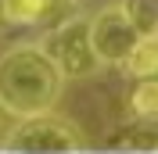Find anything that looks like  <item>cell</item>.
Returning a JSON list of instances; mask_svg holds the SVG:
<instances>
[{"label": "cell", "mask_w": 158, "mask_h": 154, "mask_svg": "<svg viewBox=\"0 0 158 154\" xmlns=\"http://www.w3.org/2000/svg\"><path fill=\"white\" fill-rule=\"evenodd\" d=\"M133 79H148V75H158V32L155 36H140L137 50L129 54V61L122 65Z\"/></svg>", "instance_id": "8992f818"}, {"label": "cell", "mask_w": 158, "mask_h": 154, "mask_svg": "<svg viewBox=\"0 0 158 154\" xmlns=\"http://www.w3.org/2000/svg\"><path fill=\"white\" fill-rule=\"evenodd\" d=\"M0 22H4V14H0Z\"/></svg>", "instance_id": "30bf717a"}, {"label": "cell", "mask_w": 158, "mask_h": 154, "mask_svg": "<svg viewBox=\"0 0 158 154\" xmlns=\"http://www.w3.org/2000/svg\"><path fill=\"white\" fill-rule=\"evenodd\" d=\"M90 39H94V50H97L101 65H126L129 54L137 50L140 32L133 25V18L126 14L122 4H111V7L97 11L90 18Z\"/></svg>", "instance_id": "277c9868"}, {"label": "cell", "mask_w": 158, "mask_h": 154, "mask_svg": "<svg viewBox=\"0 0 158 154\" xmlns=\"http://www.w3.org/2000/svg\"><path fill=\"white\" fill-rule=\"evenodd\" d=\"M43 50L58 61V68L65 72V79H86L94 75L101 65L94 39H90V22L86 18H65L58 29H50L43 39Z\"/></svg>", "instance_id": "3957f363"}, {"label": "cell", "mask_w": 158, "mask_h": 154, "mask_svg": "<svg viewBox=\"0 0 158 154\" xmlns=\"http://www.w3.org/2000/svg\"><path fill=\"white\" fill-rule=\"evenodd\" d=\"M65 86V72L43 43H22L0 58V107L11 118H32L54 111Z\"/></svg>", "instance_id": "6da1fadb"}, {"label": "cell", "mask_w": 158, "mask_h": 154, "mask_svg": "<svg viewBox=\"0 0 158 154\" xmlns=\"http://www.w3.org/2000/svg\"><path fill=\"white\" fill-rule=\"evenodd\" d=\"M54 0H0V14L7 25H36L40 18H47Z\"/></svg>", "instance_id": "5b68a950"}, {"label": "cell", "mask_w": 158, "mask_h": 154, "mask_svg": "<svg viewBox=\"0 0 158 154\" xmlns=\"http://www.w3.org/2000/svg\"><path fill=\"white\" fill-rule=\"evenodd\" d=\"M0 115H7V111H4V107H0Z\"/></svg>", "instance_id": "9c48e42d"}, {"label": "cell", "mask_w": 158, "mask_h": 154, "mask_svg": "<svg viewBox=\"0 0 158 154\" xmlns=\"http://www.w3.org/2000/svg\"><path fill=\"white\" fill-rule=\"evenodd\" d=\"M0 151L4 154H79L83 136L69 118L43 111V115H32V118H18L7 129Z\"/></svg>", "instance_id": "7a4b0ae2"}, {"label": "cell", "mask_w": 158, "mask_h": 154, "mask_svg": "<svg viewBox=\"0 0 158 154\" xmlns=\"http://www.w3.org/2000/svg\"><path fill=\"white\" fill-rule=\"evenodd\" d=\"M122 7L133 18L140 36H155L158 32V0H122Z\"/></svg>", "instance_id": "ba28073f"}, {"label": "cell", "mask_w": 158, "mask_h": 154, "mask_svg": "<svg viewBox=\"0 0 158 154\" xmlns=\"http://www.w3.org/2000/svg\"><path fill=\"white\" fill-rule=\"evenodd\" d=\"M129 111L137 118H148L155 122L158 118V79L148 75V79H137V86L129 93Z\"/></svg>", "instance_id": "52a82bcc"}]
</instances>
